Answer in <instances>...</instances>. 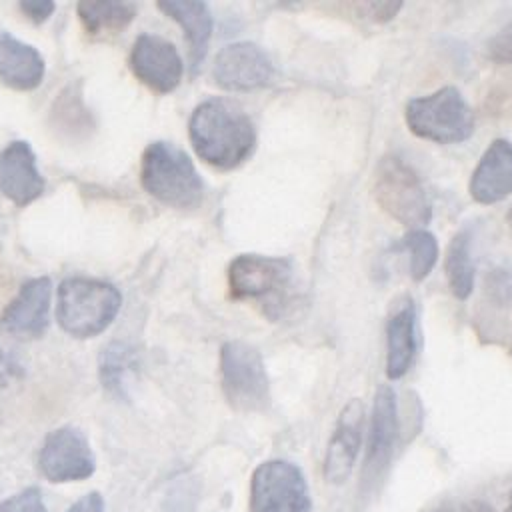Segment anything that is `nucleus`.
Instances as JSON below:
<instances>
[{
  "mask_svg": "<svg viewBox=\"0 0 512 512\" xmlns=\"http://www.w3.org/2000/svg\"><path fill=\"white\" fill-rule=\"evenodd\" d=\"M194 152L218 170H232L252 154L256 128L244 108L228 98L200 102L188 122Z\"/></svg>",
  "mask_w": 512,
  "mask_h": 512,
  "instance_id": "obj_1",
  "label": "nucleus"
},
{
  "mask_svg": "<svg viewBox=\"0 0 512 512\" xmlns=\"http://www.w3.org/2000/svg\"><path fill=\"white\" fill-rule=\"evenodd\" d=\"M140 182L152 198L172 208H196L204 196V184L194 162L170 142H152L144 150Z\"/></svg>",
  "mask_w": 512,
  "mask_h": 512,
  "instance_id": "obj_2",
  "label": "nucleus"
},
{
  "mask_svg": "<svg viewBox=\"0 0 512 512\" xmlns=\"http://www.w3.org/2000/svg\"><path fill=\"white\" fill-rule=\"evenodd\" d=\"M122 296L116 286L94 278H66L58 288L56 318L60 328L74 338H92L116 318Z\"/></svg>",
  "mask_w": 512,
  "mask_h": 512,
  "instance_id": "obj_3",
  "label": "nucleus"
},
{
  "mask_svg": "<svg viewBox=\"0 0 512 512\" xmlns=\"http://www.w3.org/2000/svg\"><path fill=\"white\" fill-rule=\"evenodd\" d=\"M376 204L410 230L424 228L432 218V204L420 176L396 154L378 160L372 176Z\"/></svg>",
  "mask_w": 512,
  "mask_h": 512,
  "instance_id": "obj_4",
  "label": "nucleus"
},
{
  "mask_svg": "<svg viewBox=\"0 0 512 512\" xmlns=\"http://www.w3.org/2000/svg\"><path fill=\"white\" fill-rule=\"evenodd\" d=\"M404 120L414 136L436 144H458L474 132V112L454 86L412 98L404 108Z\"/></svg>",
  "mask_w": 512,
  "mask_h": 512,
  "instance_id": "obj_5",
  "label": "nucleus"
},
{
  "mask_svg": "<svg viewBox=\"0 0 512 512\" xmlns=\"http://www.w3.org/2000/svg\"><path fill=\"white\" fill-rule=\"evenodd\" d=\"M220 384L236 412H262L270 404V384L260 352L244 340H228L220 348Z\"/></svg>",
  "mask_w": 512,
  "mask_h": 512,
  "instance_id": "obj_6",
  "label": "nucleus"
},
{
  "mask_svg": "<svg viewBox=\"0 0 512 512\" xmlns=\"http://www.w3.org/2000/svg\"><path fill=\"white\" fill-rule=\"evenodd\" d=\"M250 512H310L312 498L302 470L286 460H266L250 478Z\"/></svg>",
  "mask_w": 512,
  "mask_h": 512,
  "instance_id": "obj_7",
  "label": "nucleus"
},
{
  "mask_svg": "<svg viewBox=\"0 0 512 512\" xmlns=\"http://www.w3.org/2000/svg\"><path fill=\"white\" fill-rule=\"evenodd\" d=\"M292 262L280 256L240 254L228 266V288L234 300H272L282 298L292 282Z\"/></svg>",
  "mask_w": 512,
  "mask_h": 512,
  "instance_id": "obj_8",
  "label": "nucleus"
},
{
  "mask_svg": "<svg viewBox=\"0 0 512 512\" xmlns=\"http://www.w3.org/2000/svg\"><path fill=\"white\" fill-rule=\"evenodd\" d=\"M276 70L268 54L254 42L226 44L214 58L212 78L228 92H252L274 82Z\"/></svg>",
  "mask_w": 512,
  "mask_h": 512,
  "instance_id": "obj_9",
  "label": "nucleus"
},
{
  "mask_svg": "<svg viewBox=\"0 0 512 512\" xmlns=\"http://www.w3.org/2000/svg\"><path fill=\"white\" fill-rule=\"evenodd\" d=\"M38 468L50 482H74L90 478L96 462L86 436L64 426L46 436L38 454Z\"/></svg>",
  "mask_w": 512,
  "mask_h": 512,
  "instance_id": "obj_10",
  "label": "nucleus"
},
{
  "mask_svg": "<svg viewBox=\"0 0 512 512\" xmlns=\"http://www.w3.org/2000/svg\"><path fill=\"white\" fill-rule=\"evenodd\" d=\"M398 440V406L396 394L390 386H380L374 396L370 430H368V446L362 468V488H376L378 480L390 466L394 446Z\"/></svg>",
  "mask_w": 512,
  "mask_h": 512,
  "instance_id": "obj_11",
  "label": "nucleus"
},
{
  "mask_svg": "<svg viewBox=\"0 0 512 512\" xmlns=\"http://www.w3.org/2000/svg\"><path fill=\"white\" fill-rule=\"evenodd\" d=\"M134 76L158 94L172 92L182 80V58L172 42L156 34H140L130 52Z\"/></svg>",
  "mask_w": 512,
  "mask_h": 512,
  "instance_id": "obj_12",
  "label": "nucleus"
},
{
  "mask_svg": "<svg viewBox=\"0 0 512 512\" xmlns=\"http://www.w3.org/2000/svg\"><path fill=\"white\" fill-rule=\"evenodd\" d=\"M364 416V404L358 398H352L338 414L322 466L324 480L332 486L344 484L354 470L362 444Z\"/></svg>",
  "mask_w": 512,
  "mask_h": 512,
  "instance_id": "obj_13",
  "label": "nucleus"
},
{
  "mask_svg": "<svg viewBox=\"0 0 512 512\" xmlns=\"http://www.w3.org/2000/svg\"><path fill=\"white\" fill-rule=\"evenodd\" d=\"M50 280H28L0 316V328L18 338H38L48 328Z\"/></svg>",
  "mask_w": 512,
  "mask_h": 512,
  "instance_id": "obj_14",
  "label": "nucleus"
},
{
  "mask_svg": "<svg viewBox=\"0 0 512 512\" xmlns=\"http://www.w3.org/2000/svg\"><path fill=\"white\" fill-rule=\"evenodd\" d=\"M0 192L16 206H26L44 192V180L28 142L14 140L0 152Z\"/></svg>",
  "mask_w": 512,
  "mask_h": 512,
  "instance_id": "obj_15",
  "label": "nucleus"
},
{
  "mask_svg": "<svg viewBox=\"0 0 512 512\" xmlns=\"http://www.w3.org/2000/svg\"><path fill=\"white\" fill-rule=\"evenodd\" d=\"M478 204H496L512 194V142L496 138L480 156L468 184Z\"/></svg>",
  "mask_w": 512,
  "mask_h": 512,
  "instance_id": "obj_16",
  "label": "nucleus"
},
{
  "mask_svg": "<svg viewBox=\"0 0 512 512\" xmlns=\"http://www.w3.org/2000/svg\"><path fill=\"white\" fill-rule=\"evenodd\" d=\"M416 348V306L410 296H400L386 320V376L390 380H398L410 370Z\"/></svg>",
  "mask_w": 512,
  "mask_h": 512,
  "instance_id": "obj_17",
  "label": "nucleus"
},
{
  "mask_svg": "<svg viewBox=\"0 0 512 512\" xmlns=\"http://www.w3.org/2000/svg\"><path fill=\"white\" fill-rule=\"evenodd\" d=\"M42 54L14 38L8 32H0V82L14 90H34L44 78Z\"/></svg>",
  "mask_w": 512,
  "mask_h": 512,
  "instance_id": "obj_18",
  "label": "nucleus"
},
{
  "mask_svg": "<svg viewBox=\"0 0 512 512\" xmlns=\"http://www.w3.org/2000/svg\"><path fill=\"white\" fill-rule=\"evenodd\" d=\"M158 10L178 22L184 30L190 54V66L196 74L206 58V50L212 36V16L204 2H158Z\"/></svg>",
  "mask_w": 512,
  "mask_h": 512,
  "instance_id": "obj_19",
  "label": "nucleus"
},
{
  "mask_svg": "<svg viewBox=\"0 0 512 512\" xmlns=\"http://www.w3.org/2000/svg\"><path fill=\"white\" fill-rule=\"evenodd\" d=\"M444 272L452 296L458 300H466L474 288V262L470 248V232L466 228L456 232L448 242Z\"/></svg>",
  "mask_w": 512,
  "mask_h": 512,
  "instance_id": "obj_20",
  "label": "nucleus"
},
{
  "mask_svg": "<svg viewBox=\"0 0 512 512\" xmlns=\"http://www.w3.org/2000/svg\"><path fill=\"white\" fill-rule=\"evenodd\" d=\"M76 10L82 26L92 36L118 34L136 16V6L128 2H80Z\"/></svg>",
  "mask_w": 512,
  "mask_h": 512,
  "instance_id": "obj_21",
  "label": "nucleus"
},
{
  "mask_svg": "<svg viewBox=\"0 0 512 512\" xmlns=\"http://www.w3.org/2000/svg\"><path fill=\"white\" fill-rule=\"evenodd\" d=\"M134 368L136 358L126 344L112 342L104 348L100 356V380L110 394H124L126 380H130Z\"/></svg>",
  "mask_w": 512,
  "mask_h": 512,
  "instance_id": "obj_22",
  "label": "nucleus"
},
{
  "mask_svg": "<svg viewBox=\"0 0 512 512\" xmlns=\"http://www.w3.org/2000/svg\"><path fill=\"white\" fill-rule=\"evenodd\" d=\"M400 244L410 256V276L416 282H422L424 278H428V274L432 272L438 260L436 238L428 230L418 228V230H408V234L402 238Z\"/></svg>",
  "mask_w": 512,
  "mask_h": 512,
  "instance_id": "obj_23",
  "label": "nucleus"
},
{
  "mask_svg": "<svg viewBox=\"0 0 512 512\" xmlns=\"http://www.w3.org/2000/svg\"><path fill=\"white\" fill-rule=\"evenodd\" d=\"M0 512H46L38 488H26L0 502Z\"/></svg>",
  "mask_w": 512,
  "mask_h": 512,
  "instance_id": "obj_24",
  "label": "nucleus"
},
{
  "mask_svg": "<svg viewBox=\"0 0 512 512\" xmlns=\"http://www.w3.org/2000/svg\"><path fill=\"white\" fill-rule=\"evenodd\" d=\"M486 56L496 64H512V20L488 40Z\"/></svg>",
  "mask_w": 512,
  "mask_h": 512,
  "instance_id": "obj_25",
  "label": "nucleus"
},
{
  "mask_svg": "<svg viewBox=\"0 0 512 512\" xmlns=\"http://www.w3.org/2000/svg\"><path fill=\"white\" fill-rule=\"evenodd\" d=\"M400 8H402L400 2H360V4H356L358 14H362L370 22H378V24L392 20L400 12Z\"/></svg>",
  "mask_w": 512,
  "mask_h": 512,
  "instance_id": "obj_26",
  "label": "nucleus"
},
{
  "mask_svg": "<svg viewBox=\"0 0 512 512\" xmlns=\"http://www.w3.org/2000/svg\"><path fill=\"white\" fill-rule=\"evenodd\" d=\"M18 8H20V12L26 18H30L36 24H40V22H44V20H48L52 16L56 6L50 0H26V2H20Z\"/></svg>",
  "mask_w": 512,
  "mask_h": 512,
  "instance_id": "obj_27",
  "label": "nucleus"
},
{
  "mask_svg": "<svg viewBox=\"0 0 512 512\" xmlns=\"http://www.w3.org/2000/svg\"><path fill=\"white\" fill-rule=\"evenodd\" d=\"M432 512H492V508L482 500H452L436 506Z\"/></svg>",
  "mask_w": 512,
  "mask_h": 512,
  "instance_id": "obj_28",
  "label": "nucleus"
},
{
  "mask_svg": "<svg viewBox=\"0 0 512 512\" xmlns=\"http://www.w3.org/2000/svg\"><path fill=\"white\" fill-rule=\"evenodd\" d=\"M66 512H104V500L98 492H88L80 500H76Z\"/></svg>",
  "mask_w": 512,
  "mask_h": 512,
  "instance_id": "obj_29",
  "label": "nucleus"
},
{
  "mask_svg": "<svg viewBox=\"0 0 512 512\" xmlns=\"http://www.w3.org/2000/svg\"><path fill=\"white\" fill-rule=\"evenodd\" d=\"M20 374V366L14 358H10L2 348H0V382H6L8 378H14Z\"/></svg>",
  "mask_w": 512,
  "mask_h": 512,
  "instance_id": "obj_30",
  "label": "nucleus"
},
{
  "mask_svg": "<svg viewBox=\"0 0 512 512\" xmlns=\"http://www.w3.org/2000/svg\"><path fill=\"white\" fill-rule=\"evenodd\" d=\"M504 512H512V492H510V496H508V504H506Z\"/></svg>",
  "mask_w": 512,
  "mask_h": 512,
  "instance_id": "obj_31",
  "label": "nucleus"
},
{
  "mask_svg": "<svg viewBox=\"0 0 512 512\" xmlns=\"http://www.w3.org/2000/svg\"><path fill=\"white\" fill-rule=\"evenodd\" d=\"M508 224H510V230H512V206H510V210H508Z\"/></svg>",
  "mask_w": 512,
  "mask_h": 512,
  "instance_id": "obj_32",
  "label": "nucleus"
}]
</instances>
